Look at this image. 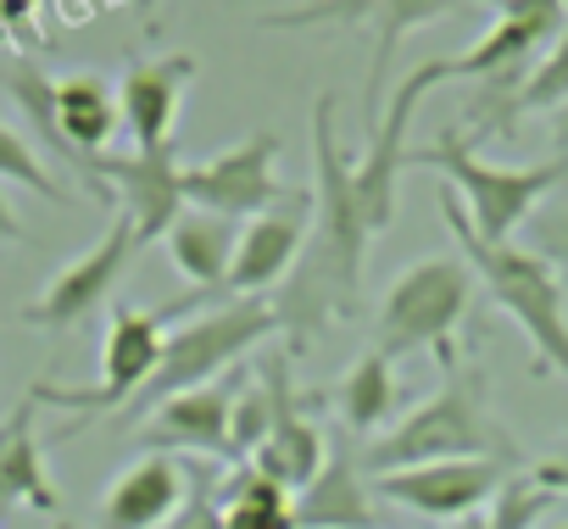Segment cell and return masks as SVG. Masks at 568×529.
Segmentation results:
<instances>
[{"instance_id":"6da1fadb","label":"cell","mask_w":568,"mask_h":529,"mask_svg":"<svg viewBox=\"0 0 568 529\" xmlns=\"http://www.w3.org/2000/svg\"><path fill=\"white\" fill-rule=\"evenodd\" d=\"M313 228L302 240V256L291 279L278 285L273 313H278V335L291 340V357H307L313 340L324 335V324L352 318L357 313V291H363V268H368V212L357 201V162L341 151L335 134V95L324 90L313 101Z\"/></svg>"},{"instance_id":"7a4b0ae2","label":"cell","mask_w":568,"mask_h":529,"mask_svg":"<svg viewBox=\"0 0 568 529\" xmlns=\"http://www.w3.org/2000/svg\"><path fill=\"white\" fill-rule=\"evenodd\" d=\"M357 457H363L368 479H385V474H402V468L463 462V457L513 462V440L485 407V368H463L457 363L429 401H418L402 424H390L385 435L357 446Z\"/></svg>"},{"instance_id":"3957f363","label":"cell","mask_w":568,"mask_h":529,"mask_svg":"<svg viewBox=\"0 0 568 529\" xmlns=\"http://www.w3.org/2000/svg\"><path fill=\"white\" fill-rule=\"evenodd\" d=\"M446 223H452L457 245L468 251V268H474L479 291L524 329L529 374H562L568 379V285L524 245H485L468 228L452 190H446Z\"/></svg>"},{"instance_id":"277c9868","label":"cell","mask_w":568,"mask_h":529,"mask_svg":"<svg viewBox=\"0 0 568 529\" xmlns=\"http://www.w3.org/2000/svg\"><path fill=\"white\" fill-rule=\"evenodd\" d=\"M407 167H429L452 184L468 228L485 240V245H513V234L540 212V201L568 179V162H535V167H501V162H485L457 129L435 134L424 151H407Z\"/></svg>"},{"instance_id":"5b68a950","label":"cell","mask_w":568,"mask_h":529,"mask_svg":"<svg viewBox=\"0 0 568 529\" xmlns=\"http://www.w3.org/2000/svg\"><path fill=\"white\" fill-rule=\"evenodd\" d=\"M278 335V313L267 296H229L217 313H201L195 324L173 329L168 346H162V363L151 374V385L123 407V418H145L151 407L184 396V390H201V385H217L240 368V357H251L262 340Z\"/></svg>"},{"instance_id":"8992f818","label":"cell","mask_w":568,"mask_h":529,"mask_svg":"<svg viewBox=\"0 0 568 529\" xmlns=\"http://www.w3.org/2000/svg\"><path fill=\"white\" fill-rule=\"evenodd\" d=\"M474 268L457 256H424L385 291L379 352L396 363L407 352H435L440 374L457 368V329L474 307Z\"/></svg>"},{"instance_id":"52a82bcc","label":"cell","mask_w":568,"mask_h":529,"mask_svg":"<svg viewBox=\"0 0 568 529\" xmlns=\"http://www.w3.org/2000/svg\"><path fill=\"white\" fill-rule=\"evenodd\" d=\"M474 7V0H302V7H278L262 12L256 29H368L374 34V62H368V95H363V118L368 134L385 118V84H390V62L402 51V40L435 18H452ZM496 7V0H490Z\"/></svg>"},{"instance_id":"ba28073f","label":"cell","mask_w":568,"mask_h":529,"mask_svg":"<svg viewBox=\"0 0 568 529\" xmlns=\"http://www.w3.org/2000/svg\"><path fill=\"white\" fill-rule=\"evenodd\" d=\"M168 307H129V302H112V318H106V340H101V385L90 390H68V385H51V379H34L29 396L40 407H62V413H79V418H95V413H112V407H129L156 363H162V346H168Z\"/></svg>"},{"instance_id":"9c48e42d","label":"cell","mask_w":568,"mask_h":529,"mask_svg":"<svg viewBox=\"0 0 568 529\" xmlns=\"http://www.w3.org/2000/svg\"><path fill=\"white\" fill-rule=\"evenodd\" d=\"M568 29V0H496V23L457 57H440L446 84L474 79L479 90H518L529 68L557 45Z\"/></svg>"},{"instance_id":"30bf717a","label":"cell","mask_w":568,"mask_h":529,"mask_svg":"<svg viewBox=\"0 0 568 529\" xmlns=\"http://www.w3.org/2000/svg\"><path fill=\"white\" fill-rule=\"evenodd\" d=\"M273 162H278V134L262 129V134H251V140H240V145H229L206 162H190L184 167V201L195 212H212V217H229V223L262 217V212H273V201L296 195V190L278 184Z\"/></svg>"},{"instance_id":"8fae6325","label":"cell","mask_w":568,"mask_h":529,"mask_svg":"<svg viewBox=\"0 0 568 529\" xmlns=\"http://www.w3.org/2000/svg\"><path fill=\"white\" fill-rule=\"evenodd\" d=\"M513 479V462L496 457H463V462H429V468H402L374 479L379 501L407 507L418 518L435 523H468L474 512H485L496 501V490Z\"/></svg>"},{"instance_id":"7c38bea8","label":"cell","mask_w":568,"mask_h":529,"mask_svg":"<svg viewBox=\"0 0 568 529\" xmlns=\"http://www.w3.org/2000/svg\"><path fill=\"white\" fill-rule=\"evenodd\" d=\"M134 251H145V245H140L134 223L118 212L112 228H106L79 262H68V268L23 307V324H34V329H73L79 318H90V313L118 291V279L129 274Z\"/></svg>"},{"instance_id":"4fadbf2b","label":"cell","mask_w":568,"mask_h":529,"mask_svg":"<svg viewBox=\"0 0 568 529\" xmlns=\"http://www.w3.org/2000/svg\"><path fill=\"white\" fill-rule=\"evenodd\" d=\"M435 84H446L440 57L424 62L418 73H407V79L396 84L390 112L379 118V129H374V140H368V156L357 162V201H363L374 234H385V228L396 223V184H402V173H407V129H413L418 101H424Z\"/></svg>"},{"instance_id":"5bb4252c","label":"cell","mask_w":568,"mask_h":529,"mask_svg":"<svg viewBox=\"0 0 568 529\" xmlns=\"http://www.w3.org/2000/svg\"><path fill=\"white\" fill-rule=\"evenodd\" d=\"M101 195L118 201V212L134 223L140 245L168 240V228L190 212L184 201V167L173 151H134V156H95Z\"/></svg>"},{"instance_id":"9a60e30c","label":"cell","mask_w":568,"mask_h":529,"mask_svg":"<svg viewBox=\"0 0 568 529\" xmlns=\"http://www.w3.org/2000/svg\"><path fill=\"white\" fill-rule=\"evenodd\" d=\"M245 374H229L217 385H201V390H184L162 407L145 413V429L140 440L151 451H195L206 462H234V440H229V424H234V396H240Z\"/></svg>"},{"instance_id":"2e32d148","label":"cell","mask_w":568,"mask_h":529,"mask_svg":"<svg viewBox=\"0 0 568 529\" xmlns=\"http://www.w3.org/2000/svg\"><path fill=\"white\" fill-rule=\"evenodd\" d=\"M201 62L190 51H173V57H156V62H134L118 84V112H123V129L134 140V151H173V123H179V106H184V90L195 84Z\"/></svg>"},{"instance_id":"e0dca14e","label":"cell","mask_w":568,"mask_h":529,"mask_svg":"<svg viewBox=\"0 0 568 529\" xmlns=\"http://www.w3.org/2000/svg\"><path fill=\"white\" fill-rule=\"evenodd\" d=\"M296 529H385V507L357 446H335L324 457L318 479L296 496Z\"/></svg>"},{"instance_id":"ac0fdd59","label":"cell","mask_w":568,"mask_h":529,"mask_svg":"<svg viewBox=\"0 0 568 529\" xmlns=\"http://www.w3.org/2000/svg\"><path fill=\"white\" fill-rule=\"evenodd\" d=\"M184 501H190V468H179L168 451H145L134 468L112 479L101 501V529H168Z\"/></svg>"},{"instance_id":"d6986e66","label":"cell","mask_w":568,"mask_h":529,"mask_svg":"<svg viewBox=\"0 0 568 529\" xmlns=\"http://www.w3.org/2000/svg\"><path fill=\"white\" fill-rule=\"evenodd\" d=\"M568 106V29L557 34V45L529 68V79L518 84V90H479V101H474V123H468V145L479 151L485 140H496V134H513L518 129V118H551V112H562Z\"/></svg>"},{"instance_id":"ffe728a7","label":"cell","mask_w":568,"mask_h":529,"mask_svg":"<svg viewBox=\"0 0 568 529\" xmlns=\"http://www.w3.org/2000/svg\"><path fill=\"white\" fill-rule=\"evenodd\" d=\"M123 129V112H118V90L95 73H73V79H57V134L68 140L73 162H79V179L101 195V179H95V156H106L112 134Z\"/></svg>"},{"instance_id":"44dd1931","label":"cell","mask_w":568,"mask_h":529,"mask_svg":"<svg viewBox=\"0 0 568 529\" xmlns=\"http://www.w3.org/2000/svg\"><path fill=\"white\" fill-rule=\"evenodd\" d=\"M324 457H329V446H324L318 424L307 418V401L296 396L291 379H284V390H278V413H273V429H267V440H262L245 462H251L256 474H267L273 485H284L291 496H302V490L318 479Z\"/></svg>"},{"instance_id":"7402d4cb","label":"cell","mask_w":568,"mask_h":529,"mask_svg":"<svg viewBox=\"0 0 568 529\" xmlns=\"http://www.w3.org/2000/svg\"><path fill=\"white\" fill-rule=\"evenodd\" d=\"M34 413H40V401L23 396L7 418H0V523H7L18 507L62 512V496L45 474V451L34 440Z\"/></svg>"},{"instance_id":"603a6c76","label":"cell","mask_w":568,"mask_h":529,"mask_svg":"<svg viewBox=\"0 0 568 529\" xmlns=\"http://www.w3.org/2000/svg\"><path fill=\"white\" fill-rule=\"evenodd\" d=\"M302 217L296 212H262L240 228L234 245V268H229V296H267L291 279L296 256H302Z\"/></svg>"},{"instance_id":"cb8c5ba5","label":"cell","mask_w":568,"mask_h":529,"mask_svg":"<svg viewBox=\"0 0 568 529\" xmlns=\"http://www.w3.org/2000/svg\"><path fill=\"white\" fill-rule=\"evenodd\" d=\"M234 245H240V228L229 217H212V212H195V206L168 228V256L195 291H229Z\"/></svg>"},{"instance_id":"d4e9b609","label":"cell","mask_w":568,"mask_h":529,"mask_svg":"<svg viewBox=\"0 0 568 529\" xmlns=\"http://www.w3.org/2000/svg\"><path fill=\"white\" fill-rule=\"evenodd\" d=\"M329 401L341 407V424H346L352 440L379 435V429L390 424V407H396V363H390L379 346L363 352V357L346 368V379L329 390Z\"/></svg>"},{"instance_id":"484cf974","label":"cell","mask_w":568,"mask_h":529,"mask_svg":"<svg viewBox=\"0 0 568 529\" xmlns=\"http://www.w3.org/2000/svg\"><path fill=\"white\" fill-rule=\"evenodd\" d=\"M217 507H223V529H296V496L273 485L267 474H256L251 462L217 479Z\"/></svg>"},{"instance_id":"4316f807","label":"cell","mask_w":568,"mask_h":529,"mask_svg":"<svg viewBox=\"0 0 568 529\" xmlns=\"http://www.w3.org/2000/svg\"><path fill=\"white\" fill-rule=\"evenodd\" d=\"M0 179H12V184H23V190H34V195H45V201H57V206L73 201V190L45 173L40 151H34L23 134H12L7 123H0Z\"/></svg>"},{"instance_id":"83f0119b","label":"cell","mask_w":568,"mask_h":529,"mask_svg":"<svg viewBox=\"0 0 568 529\" xmlns=\"http://www.w3.org/2000/svg\"><path fill=\"white\" fill-rule=\"evenodd\" d=\"M551 507V490H540L529 474H513L501 490H496V501L479 512V523L485 529H535V518Z\"/></svg>"},{"instance_id":"f1b7e54d","label":"cell","mask_w":568,"mask_h":529,"mask_svg":"<svg viewBox=\"0 0 568 529\" xmlns=\"http://www.w3.org/2000/svg\"><path fill=\"white\" fill-rule=\"evenodd\" d=\"M529 251L546 262V268L568 285V206L557 212H535L529 217Z\"/></svg>"},{"instance_id":"f546056e","label":"cell","mask_w":568,"mask_h":529,"mask_svg":"<svg viewBox=\"0 0 568 529\" xmlns=\"http://www.w3.org/2000/svg\"><path fill=\"white\" fill-rule=\"evenodd\" d=\"M168 529H223L217 474H212V468H190V501L179 507V518H173Z\"/></svg>"},{"instance_id":"4dcf8cb0","label":"cell","mask_w":568,"mask_h":529,"mask_svg":"<svg viewBox=\"0 0 568 529\" xmlns=\"http://www.w3.org/2000/svg\"><path fill=\"white\" fill-rule=\"evenodd\" d=\"M529 479H535L540 490H551V496H568V440H562L557 451H546V457L529 468Z\"/></svg>"},{"instance_id":"1f68e13d","label":"cell","mask_w":568,"mask_h":529,"mask_svg":"<svg viewBox=\"0 0 568 529\" xmlns=\"http://www.w3.org/2000/svg\"><path fill=\"white\" fill-rule=\"evenodd\" d=\"M23 240V223L12 217V206H7V195H0V245H18Z\"/></svg>"},{"instance_id":"d6a6232c","label":"cell","mask_w":568,"mask_h":529,"mask_svg":"<svg viewBox=\"0 0 568 529\" xmlns=\"http://www.w3.org/2000/svg\"><path fill=\"white\" fill-rule=\"evenodd\" d=\"M546 123H551V145H557V156L568 162V106H562V112H551Z\"/></svg>"},{"instance_id":"836d02e7","label":"cell","mask_w":568,"mask_h":529,"mask_svg":"<svg viewBox=\"0 0 568 529\" xmlns=\"http://www.w3.org/2000/svg\"><path fill=\"white\" fill-rule=\"evenodd\" d=\"M457 529H485V523H479V518H468V523H457Z\"/></svg>"},{"instance_id":"e575fe53","label":"cell","mask_w":568,"mask_h":529,"mask_svg":"<svg viewBox=\"0 0 568 529\" xmlns=\"http://www.w3.org/2000/svg\"><path fill=\"white\" fill-rule=\"evenodd\" d=\"M57 529H73V523H57Z\"/></svg>"}]
</instances>
